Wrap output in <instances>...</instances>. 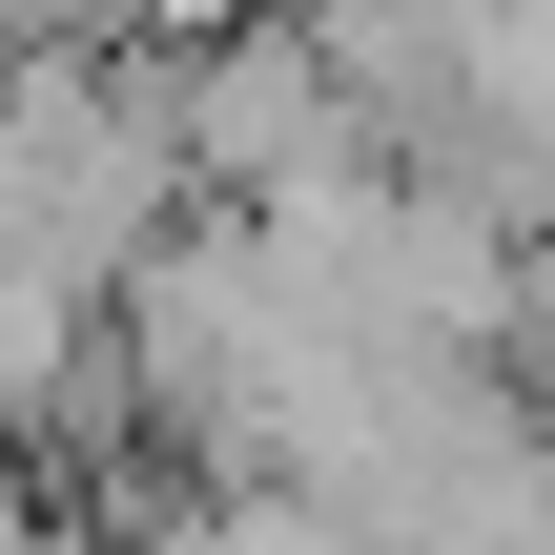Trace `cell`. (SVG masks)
<instances>
[{
  "instance_id": "1",
  "label": "cell",
  "mask_w": 555,
  "mask_h": 555,
  "mask_svg": "<svg viewBox=\"0 0 555 555\" xmlns=\"http://www.w3.org/2000/svg\"><path fill=\"white\" fill-rule=\"evenodd\" d=\"M268 21H288V41H309V62L412 144V124L453 103V62H474V21H494V0H268Z\"/></svg>"
},
{
  "instance_id": "2",
  "label": "cell",
  "mask_w": 555,
  "mask_h": 555,
  "mask_svg": "<svg viewBox=\"0 0 555 555\" xmlns=\"http://www.w3.org/2000/svg\"><path fill=\"white\" fill-rule=\"evenodd\" d=\"M103 309H124V288H82L62 247H21V227H0V453L82 412V371H103Z\"/></svg>"
}]
</instances>
